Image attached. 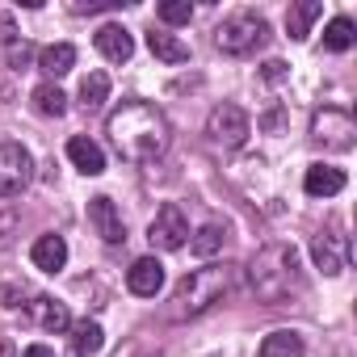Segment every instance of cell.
<instances>
[{"instance_id": "obj_13", "label": "cell", "mask_w": 357, "mask_h": 357, "mask_svg": "<svg viewBox=\"0 0 357 357\" xmlns=\"http://www.w3.org/2000/svg\"><path fill=\"white\" fill-rule=\"evenodd\" d=\"M30 261H34V269H43V273H59V269L68 265V240L55 236V231L38 236L34 248H30Z\"/></svg>"}, {"instance_id": "obj_3", "label": "cell", "mask_w": 357, "mask_h": 357, "mask_svg": "<svg viewBox=\"0 0 357 357\" xmlns=\"http://www.w3.org/2000/svg\"><path fill=\"white\" fill-rule=\"evenodd\" d=\"M231 290H236V265H202V269H194L176 282L164 311H168L172 324H185V319H198V315L215 311Z\"/></svg>"}, {"instance_id": "obj_10", "label": "cell", "mask_w": 357, "mask_h": 357, "mask_svg": "<svg viewBox=\"0 0 357 357\" xmlns=\"http://www.w3.org/2000/svg\"><path fill=\"white\" fill-rule=\"evenodd\" d=\"M89 223H93V231L105 244H122L126 240V223H122V215H118V206L109 198H89Z\"/></svg>"}, {"instance_id": "obj_18", "label": "cell", "mask_w": 357, "mask_h": 357, "mask_svg": "<svg viewBox=\"0 0 357 357\" xmlns=\"http://www.w3.org/2000/svg\"><path fill=\"white\" fill-rule=\"evenodd\" d=\"M34 315H38V324H43L47 332H55V336H63V332L72 328L68 303H59V298H51V294H38V298H34Z\"/></svg>"}, {"instance_id": "obj_2", "label": "cell", "mask_w": 357, "mask_h": 357, "mask_svg": "<svg viewBox=\"0 0 357 357\" xmlns=\"http://www.w3.org/2000/svg\"><path fill=\"white\" fill-rule=\"evenodd\" d=\"M248 286L261 303H290L294 294H303L307 278H303V261L294 244H265L252 261H248Z\"/></svg>"}, {"instance_id": "obj_34", "label": "cell", "mask_w": 357, "mask_h": 357, "mask_svg": "<svg viewBox=\"0 0 357 357\" xmlns=\"http://www.w3.org/2000/svg\"><path fill=\"white\" fill-rule=\"evenodd\" d=\"M0 357H17V344L9 336H0Z\"/></svg>"}, {"instance_id": "obj_33", "label": "cell", "mask_w": 357, "mask_h": 357, "mask_svg": "<svg viewBox=\"0 0 357 357\" xmlns=\"http://www.w3.org/2000/svg\"><path fill=\"white\" fill-rule=\"evenodd\" d=\"M22 357H55V349H47V344H30Z\"/></svg>"}, {"instance_id": "obj_21", "label": "cell", "mask_w": 357, "mask_h": 357, "mask_svg": "<svg viewBox=\"0 0 357 357\" xmlns=\"http://www.w3.org/2000/svg\"><path fill=\"white\" fill-rule=\"evenodd\" d=\"M38 68L55 80V76H68L72 68H76V47L72 43H55V47H47V51H38Z\"/></svg>"}, {"instance_id": "obj_5", "label": "cell", "mask_w": 357, "mask_h": 357, "mask_svg": "<svg viewBox=\"0 0 357 357\" xmlns=\"http://www.w3.org/2000/svg\"><path fill=\"white\" fill-rule=\"evenodd\" d=\"M311 143H319L324 151H349L357 143V122L349 109H336V105H324L315 109L311 118Z\"/></svg>"}, {"instance_id": "obj_26", "label": "cell", "mask_w": 357, "mask_h": 357, "mask_svg": "<svg viewBox=\"0 0 357 357\" xmlns=\"http://www.w3.org/2000/svg\"><path fill=\"white\" fill-rule=\"evenodd\" d=\"M190 17H194L190 0H164V5H160V22H168V26H185Z\"/></svg>"}, {"instance_id": "obj_24", "label": "cell", "mask_w": 357, "mask_h": 357, "mask_svg": "<svg viewBox=\"0 0 357 357\" xmlns=\"http://www.w3.org/2000/svg\"><path fill=\"white\" fill-rule=\"evenodd\" d=\"M223 244H227V227H223V223H206V227H198L194 240H190V248H194L198 257H215V252H223Z\"/></svg>"}, {"instance_id": "obj_11", "label": "cell", "mask_w": 357, "mask_h": 357, "mask_svg": "<svg viewBox=\"0 0 357 357\" xmlns=\"http://www.w3.org/2000/svg\"><path fill=\"white\" fill-rule=\"evenodd\" d=\"M126 286H130V294H139V298H155V294L164 290V265H160L155 257H139V261L126 269Z\"/></svg>"}, {"instance_id": "obj_8", "label": "cell", "mask_w": 357, "mask_h": 357, "mask_svg": "<svg viewBox=\"0 0 357 357\" xmlns=\"http://www.w3.org/2000/svg\"><path fill=\"white\" fill-rule=\"evenodd\" d=\"M147 240H151V248H160V252L185 248V244H190V219H185V211L172 206V202L160 206L155 219H151V227H147Z\"/></svg>"}, {"instance_id": "obj_20", "label": "cell", "mask_w": 357, "mask_h": 357, "mask_svg": "<svg viewBox=\"0 0 357 357\" xmlns=\"http://www.w3.org/2000/svg\"><path fill=\"white\" fill-rule=\"evenodd\" d=\"M147 47H151V55L164 59V63H185V59H190V47L176 38V34H168V30H151V34H147Z\"/></svg>"}, {"instance_id": "obj_28", "label": "cell", "mask_w": 357, "mask_h": 357, "mask_svg": "<svg viewBox=\"0 0 357 357\" xmlns=\"http://www.w3.org/2000/svg\"><path fill=\"white\" fill-rule=\"evenodd\" d=\"M30 59H34V47H30L26 38H22V43L13 38V43H9V68H13V72H26Z\"/></svg>"}, {"instance_id": "obj_12", "label": "cell", "mask_w": 357, "mask_h": 357, "mask_svg": "<svg viewBox=\"0 0 357 357\" xmlns=\"http://www.w3.org/2000/svg\"><path fill=\"white\" fill-rule=\"evenodd\" d=\"M93 43H97V51H101L109 63H126V59L135 55V38H130V30L118 26V22H105Z\"/></svg>"}, {"instance_id": "obj_15", "label": "cell", "mask_w": 357, "mask_h": 357, "mask_svg": "<svg viewBox=\"0 0 357 357\" xmlns=\"http://www.w3.org/2000/svg\"><path fill=\"white\" fill-rule=\"evenodd\" d=\"M303 190H307L311 198H332V194L344 190V172L332 168V164H311L307 176H303Z\"/></svg>"}, {"instance_id": "obj_6", "label": "cell", "mask_w": 357, "mask_h": 357, "mask_svg": "<svg viewBox=\"0 0 357 357\" xmlns=\"http://www.w3.org/2000/svg\"><path fill=\"white\" fill-rule=\"evenodd\" d=\"M248 135H252V122H248V114H244L236 101H223V105L211 109V118H206V139H211L215 147L236 151V147L248 143Z\"/></svg>"}, {"instance_id": "obj_31", "label": "cell", "mask_w": 357, "mask_h": 357, "mask_svg": "<svg viewBox=\"0 0 357 357\" xmlns=\"http://www.w3.org/2000/svg\"><path fill=\"white\" fill-rule=\"evenodd\" d=\"M0 38H5V47L17 38V26H13V17H9V13H0Z\"/></svg>"}, {"instance_id": "obj_32", "label": "cell", "mask_w": 357, "mask_h": 357, "mask_svg": "<svg viewBox=\"0 0 357 357\" xmlns=\"http://www.w3.org/2000/svg\"><path fill=\"white\" fill-rule=\"evenodd\" d=\"M265 76H269V80H282V76H286V63H282V59H269V63H265Z\"/></svg>"}, {"instance_id": "obj_1", "label": "cell", "mask_w": 357, "mask_h": 357, "mask_svg": "<svg viewBox=\"0 0 357 357\" xmlns=\"http://www.w3.org/2000/svg\"><path fill=\"white\" fill-rule=\"evenodd\" d=\"M105 135H109L114 151L126 164H155L168 151V143H172V126H168L164 109L151 105V101H139V97H130L118 109H109Z\"/></svg>"}, {"instance_id": "obj_30", "label": "cell", "mask_w": 357, "mask_h": 357, "mask_svg": "<svg viewBox=\"0 0 357 357\" xmlns=\"http://www.w3.org/2000/svg\"><path fill=\"white\" fill-rule=\"evenodd\" d=\"M126 0H72V13H105V9H122Z\"/></svg>"}, {"instance_id": "obj_14", "label": "cell", "mask_w": 357, "mask_h": 357, "mask_svg": "<svg viewBox=\"0 0 357 357\" xmlns=\"http://www.w3.org/2000/svg\"><path fill=\"white\" fill-rule=\"evenodd\" d=\"M68 160H72L84 176H101V172H105V151H101V143H93L89 135L68 139Z\"/></svg>"}, {"instance_id": "obj_29", "label": "cell", "mask_w": 357, "mask_h": 357, "mask_svg": "<svg viewBox=\"0 0 357 357\" xmlns=\"http://www.w3.org/2000/svg\"><path fill=\"white\" fill-rule=\"evenodd\" d=\"M17 223H22L17 206H0V248H5V244L17 236Z\"/></svg>"}, {"instance_id": "obj_25", "label": "cell", "mask_w": 357, "mask_h": 357, "mask_svg": "<svg viewBox=\"0 0 357 357\" xmlns=\"http://www.w3.org/2000/svg\"><path fill=\"white\" fill-rule=\"evenodd\" d=\"M353 43H357V26H353L349 17H332V22H328V30H324V47L340 55V51H349Z\"/></svg>"}, {"instance_id": "obj_23", "label": "cell", "mask_w": 357, "mask_h": 357, "mask_svg": "<svg viewBox=\"0 0 357 357\" xmlns=\"http://www.w3.org/2000/svg\"><path fill=\"white\" fill-rule=\"evenodd\" d=\"M105 97H109V76H105V72H89V76L80 80V105H84L89 114H97V109L105 105Z\"/></svg>"}, {"instance_id": "obj_7", "label": "cell", "mask_w": 357, "mask_h": 357, "mask_svg": "<svg viewBox=\"0 0 357 357\" xmlns=\"http://www.w3.org/2000/svg\"><path fill=\"white\" fill-rule=\"evenodd\" d=\"M34 181V155L22 143H0V202L17 198Z\"/></svg>"}, {"instance_id": "obj_4", "label": "cell", "mask_w": 357, "mask_h": 357, "mask_svg": "<svg viewBox=\"0 0 357 357\" xmlns=\"http://www.w3.org/2000/svg\"><path fill=\"white\" fill-rule=\"evenodd\" d=\"M269 38V22L252 9H240L231 17H223V26L215 30V47L223 55H252L257 47H265Z\"/></svg>"}, {"instance_id": "obj_9", "label": "cell", "mask_w": 357, "mask_h": 357, "mask_svg": "<svg viewBox=\"0 0 357 357\" xmlns=\"http://www.w3.org/2000/svg\"><path fill=\"white\" fill-rule=\"evenodd\" d=\"M311 257H315V265H319L328 278H336V273H344V265H349V240H344L340 231H319V236L311 240Z\"/></svg>"}, {"instance_id": "obj_17", "label": "cell", "mask_w": 357, "mask_h": 357, "mask_svg": "<svg viewBox=\"0 0 357 357\" xmlns=\"http://www.w3.org/2000/svg\"><path fill=\"white\" fill-rule=\"evenodd\" d=\"M257 357H307V344H303V336H298V332L278 328V332H269V336L261 340Z\"/></svg>"}, {"instance_id": "obj_16", "label": "cell", "mask_w": 357, "mask_h": 357, "mask_svg": "<svg viewBox=\"0 0 357 357\" xmlns=\"http://www.w3.org/2000/svg\"><path fill=\"white\" fill-rule=\"evenodd\" d=\"M319 17H324V5H319V0H298V5L286 9V34H290L294 43H307L311 26H315Z\"/></svg>"}, {"instance_id": "obj_27", "label": "cell", "mask_w": 357, "mask_h": 357, "mask_svg": "<svg viewBox=\"0 0 357 357\" xmlns=\"http://www.w3.org/2000/svg\"><path fill=\"white\" fill-rule=\"evenodd\" d=\"M114 357H164L160 353V344H151V340H143V336H135V340H126Z\"/></svg>"}, {"instance_id": "obj_19", "label": "cell", "mask_w": 357, "mask_h": 357, "mask_svg": "<svg viewBox=\"0 0 357 357\" xmlns=\"http://www.w3.org/2000/svg\"><path fill=\"white\" fill-rule=\"evenodd\" d=\"M68 332H72V353H76V357H97V353L105 349V332H101L97 319H80V324H72Z\"/></svg>"}, {"instance_id": "obj_22", "label": "cell", "mask_w": 357, "mask_h": 357, "mask_svg": "<svg viewBox=\"0 0 357 357\" xmlns=\"http://www.w3.org/2000/svg\"><path fill=\"white\" fill-rule=\"evenodd\" d=\"M30 101H34V109L43 114V118H63L68 114V97H63V89L59 84H38L34 93H30Z\"/></svg>"}]
</instances>
